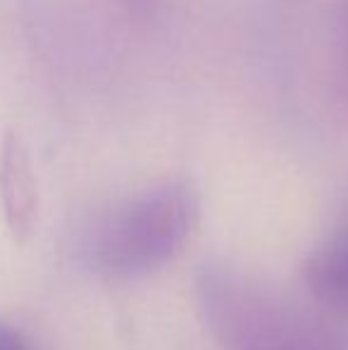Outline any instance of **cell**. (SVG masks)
<instances>
[{"mask_svg": "<svg viewBox=\"0 0 348 350\" xmlns=\"http://www.w3.org/2000/svg\"><path fill=\"white\" fill-rule=\"evenodd\" d=\"M198 305L222 350H348L341 332L234 269L205 267Z\"/></svg>", "mask_w": 348, "mask_h": 350, "instance_id": "cell-1", "label": "cell"}, {"mask_svg": "<svg viewBox=\"0 0 348 350\" xmlns=\"http://www.w3.org/2000/svg\"><path fill=\"white\" fill-rule=\"evenodd\" d=\"M330 100L336 117L348 122V0H344V8H341L334 53H332Z\"/></svg>", "mask_w": 348, "mask_h": 350, "instance_id": "cell-5", "label": "cell"}, {"mask_svg": "<svg viewBox=\"0 0 348 350\" xmlns=\"http://www.w3.org/2000/svg\"><path fill=\"white\" fill-rule=\"evenodd\" d=\"M0 350H29L22 334L14 332L10 324L0 322Z\"/></svg>", "mask_w": 348, "mask_h": 350, "instance_id": "cell-6", "label": "cell"}, {"mask_svg": "<svg viewBox=\"0 0 348 350\" xmlns=\"http://www.w3.org/2000/svg\"><path fill=\"white\" fill-rule=\"evenodd\" d=\"M0 205L10 236L27 243L36 234L41 193L31 152L17 131H8L0 143Z\"/></svg>", "mask_w": 348, "mask_h": 350, "instance_id": "cell-3", "label": "cell"}, {"mask_svg": "<svg viewBox=\"0 0 348 350\" xmlns=\"http://www.w3.org/2000/svg\"><path fill=\"white\" fill-rule=\"evenodd\" d=\"M196 198L165 184L112 210L86 241V260L105 277H139L174 258L196 224Z\"/></svg>", "mask_w": 348, "mask_h": 350, "instance_id": "cell-2", "label": "cell"}, {"mask_svg": "<svg viewBox=\"0 0 348 350\" xmlns=\"http://www.w3.org/2000/svg\"><path fill=\"white\" fill-rule=\"evenodd\" d=\"M306 284L320 303L348 312V226L308 258Z\"/></svg>", "mask_w": 348, "mask_h": 350, "instance_id": "cell-4", "label": "cell"}]
</instances>
